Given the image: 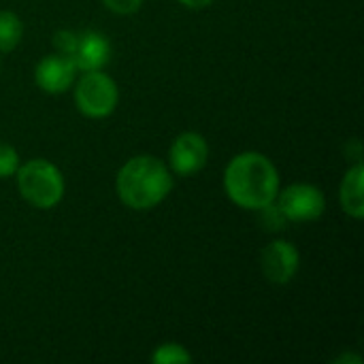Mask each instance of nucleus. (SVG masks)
<instances>
[{
	"mask_svg": "<svg viewBox=\"0 0 364 364\" xmlns=\"http://www.w3.org/2000/svg\"><path fill=\"white\" fill-rule=\"evenodd\" d=\"M224 190L235 205L258 211L277 198L279 173L267 156L243 151L228 162L224 171Z\"/></svg>",
	"mask_w": 364,
	"mask_h": 364,
	"instance_id": "obj_1",
	"label": "nucleus"
},
{
	"mask_svg": "<svg viewBox=\"0 0 364 364\" xmlns=\"http://www.w3.org/2000/svg\"><path fill=\"white\" fill-rule=\"evenodd\" d=\"M119 200L136 211L160 205L173 190L168 166L154 156H134L128 160L115 179Z\"/></svg>",
	"mask_w": 364,
	"mask_h": 364,
	"instance_id": "obj_2",
	"label": "nucleus"
},
{
	"mask_svg": "<svg viewBox=\"0 0 364 364\" xmlns=\"http://www.w3.org/2000/svg\"><path fill=\"white\" fill-rule=\"evenodd\" d=\"M15 175L21 198L36 209H51L64 196V177L49 160H28L26 164H19Z\"/></svg>",
	"mask_w": 364,
	"mask_h": 364,
	"instance_id": "obj_3",
	"label": "nucleus"
},
{
	"mask_svg": "<svg viewBox=\"0 0 364 364\" xmlns=\"http://www.w3.org/2000/svg\"><path fill=\"white\" fill-rule=\"evenodd\" d=\"M117 85L115 81L105 75L102 70H90L83 73L75 87V102L77 109L92 119L107 117L117 107Z\"/></svg>",
	"mask_w": 364,
	"mask_h": 364,
	"instance_id": "obj_4",
	"label": "nucleus"
},
{
	"mask_svg": "<svg viewBox=\"0 0 364 364\" xmlns=\"http://www.w3.org/2000/svg\"><path fill=\"white\" fill-rule=\"evenodd\" d=\"M288 222H314L326 209V198L320 188L311 183H294L275 198Z\"/></svg>",
	"mask_w": 364,
	"mask_h": 364,
	"instance_id": "obj_5",
	"label": "nucleus"
},
{
	"mask_svg": "<svg viewBox=\"0 0 364 364\" xmlns=\"http://www.w3.org/2000/svg\"><path fill=\"white\" fill-rule=\"evenodd\" d=\"M299 264H301V254H299L296 245H292L290 241H284V239L269 243L260 254V269H262L264 277L277 286L292 282V277L299 271Z\"/></svg>",
	"mask_w": 364,
	"mask_h": 364,
	"instance_id": "obj_6",
	"label": "nucleus"
},
{
	"mask_svg": "<svg viewBox=\"0 0 364 364\" xmlns=\"http://www.w3.org/2000/svg\"><path fill=\"white\" fill-rule=\"evenodd\" d=\"M77 66L70 55L66 53H49L45 55L34 68L36 85L47 94H62L75 83Z\"/></svg>",
	"mask_w": 364,
	"mask_h": 364,
	"instance_id": "obj_7",
	"label": "nucleus"
},
{
	"mask_svg": "<svg viewBox=\"0 0 364 364\" xmlns=\"http://www.w3.org/2000/svg\"><path fill=\"white\" fill-rule=\"evenodd\" d=\"M209 158V145L198 132H183L179 134L168 151L171 168L177 175H192L198 173Z\"/></svg>",
	"mask_w": 364,
	"mask_h": 364,
	"instance_id": "obj_8",
	"label": "nucleus"
},
{
	"mask_svg": "<svg viewBox=\"0 0 364 364\" xmlns=\"http://www.w3.org/2000/svg\"><path fill=\"white\" fill-rule=\"evenodd\" d=\"M77 70L90 73V70H100L109 60H111V43L105 34L100 32H81L77 34L75 49L70 53Z\"/></svg>",
	"mask_w": 364,
	"mask_h": 364,
	"instance_id": "obj_9",
	"label": "nucleus"
},
{
	"mask_svg": "<svg viewBox=\"0 0 364 364\" xmlns=\"http://www.w3.org/2000/svg\"><path fill=\"white\" fill-rule=\"evenodd\" d=\"M363 181H364V168L360 160L346 173L343 181H341V207L343 211L354 218V220H363L364 218V194H363Z\"/></svg>",
	"mask_w": 364,
	"mask_h": 364,
	"instance_id": "obj_10",
	"label": "nucleus"
},
{
	"mask_svg": "<svg viewBox=\"0 0 364 364\" xmlns=\"http://www.w3.org/2000/svg\"><path fill=\"white\" fill-rule=\"evenodd\" d=\"M23 34V23L13 11H0V51H13Z\"/></svg>",
	"mask_w": 364,
	"mask_h": 364,
	"instance_id": "obj_11",
	"label": "nucleus"
},
{
	"mask_svg": "<svg viewBox=\"0 0 364 364\" xmlns=\"http://www.w3.org/2000/svg\"><path fill=\"white\" fill-rule=\"evenodd\" d=\"M154 364H188L192 363V354L181 343H162L151 354Z\"/></svg>",
	"mask_w": 364,
	"mask_h": 364,
	"instance_id": "obj_12",
	"label": "nucleus"
},
{
	"mask_svg": "<svg viewBox=\"0 0 364 364\" xmlns=\"http://www.w3.org/2000/svg\"><path fill=\"white\" fill-rule=\"evenodd\" d=\"M19 168V154L13 145L0 143V179L13 177Z\"/></svg>",
	"mask_w": 364,
	"mask_h": 364,
	"instance_id": "obj_13",
	"label": "nucleus"
},
{
	"mask_svg": "<svg viewBox=\"0 0 364 364\" xmlns=\"http://www.w3.org/2000/svg\"><path fill=\"white\" fill-rule=\"evenodd\" d=\"M258 211L262 213V224L267 226V230H284V228H286L288 220H286V215L282 213V209L277 207L275 200H273L271 205L258 209Z\"/></svg>",
	"mask_w": 364,
	"mask_h": 364,
	"instance_id": "obj_14",
	"label": "nucleus"
},
{
	"mask_svg": "<svg viewBox=\"0 0 364 364\" xmlns=\"http://www.w3.org/2000/svg\"><path fill=\"white\" fill-rule=\"evenodd\" d=\"M75 43H77V34L70 32V30H58V32L53 34V47H55L60 53L70 55L73 49H75Z\"/></svg>",
	"mask_w": 364,
	"mask_h": 364,
	"instance_id": "obj_15",
	"label": "nucleus"
},
{
	"mask_svg": "<svg viewBox=\"0 0 364 364\" xmlns=\"http://www.w3.org/2000/svg\"><path fill=\"white\" fill-rule=\"evenodd\" d=\"M105 6L117 15H130V13H136L143 4V0H102Z\"/></svg>",
	"mask_w": 364,
	"mask_h": 364,
	"instance_id": "obj_16",
	"label": "nucleus"
},
{
	"mask_svg": "<svg viewBox=\"0 0 364 364\" xmlns=\"http://www.w3.org/2000/svg\"><path fill=\"white\" fill-rule=\"evenodd\" d=\"M186 9H205V6H209L213 0H179Z\"/></svg>",
	"mask_w": 364,
	"mask_h": 364,
	"instance_id": "obj_17",
	"label": "nucleus"
},
{
	"mask_svg": "<svg viewBox=\"0 0 364 364\" xmlns=\"http://www.w3.org/2000/svg\"><path fill=\"white\" fill-rule=\"evenodd\" d=\"M335 363H337V364H346V363L360 364V363H363V358H360V356H356V354H343V356H339V358H337Z\"/></svg>",
	"mask_w": 364,
	"mask_h": 364,
	"instance_id": "obj_18",
	"label": "nucleus"
}]
</instances>
